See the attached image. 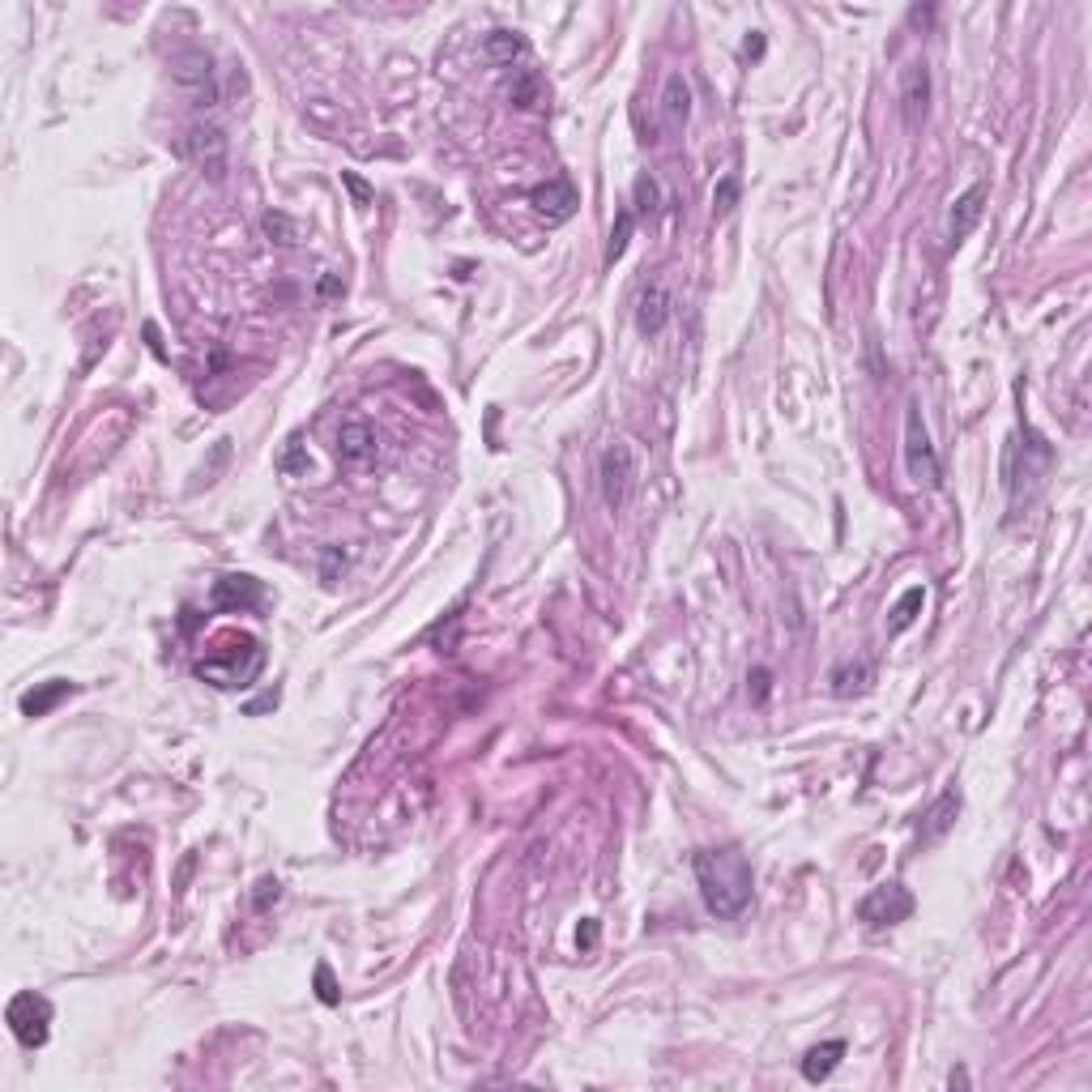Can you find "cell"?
I'll use <instances>...</instances> for the list:
<instances>
[{"instance_id": "cell-1", "label": "cell", "mask_w": 1092, "mask_h": 1092, "mask_svg": "<svg viewBox=\"0 0 1092 1092\" xmlns=\"http://www.w3.org/2000/svg\"><path fill=\"white\" fill-rule=\"evenodd\" d=\"M696 879L709 913L717 918H738L751 905V862L738 849H704L696 854Z\"/></svg>"}, {"instance_id": "cell-2", "label": "cell", "mask_w": 1092, "mask_h": 1092, "mask_svg": "<svg viewBox=\"0 0 1092 1092\" xmlns=\"http://www.w3.org/2000/svg\"><path fill=\"white\" fill-rule=\"evenodd\" d=\"M261 666H265L261 640L244 636V632H227V636H218L214 649L197 662V674H201L205 683H214V687H222V692H231V687H248L256 674H261Z\"/></svg>"}, {"instance_id": "cell-3", "label": "cell", "mask_w": 1092, "mask_h": 1092, "mask_svg": "<svg viewBox=\"0 0 1092 1092\" xmlns=\"http://www.w3.org/2000/svg\"><path fill=\"white\" fill-rule=\"evenodd\" d=\"M5 1020H9L13 1037H18L22 1046H43L47 1029H52V1003H47L43 994H35V990H22V994H13V999H9Z\"/></svg>"}, {"instance_id": "cell-4", "label": "cell", "mask_w": 1092, "mask_h": 1092, "mask_svg": "<svg viewBox=\"0 0 1092 1092\" xmlns=\"http://www.w3.org/2000/svg\"><path fill=\"white\" fill-rule=\"evenodd\" d=\"M598 478H602V500L610 512H619L623 504H628V495H632V478H636V465H632V448L615 440V444H606V453L598 461Z\"/></svg>"}, {"instance_id": "cell-5", "label": "cell", "mask_w": 1092, "mask_h": 1092, "mask_svg": "<svg viewBox=\"0 0 1092 1092\" xmlns=\"http://www.w3.org/2000/svg\"><path fill=\"white\" fill-rule=\"evenodd\" d=\"M905 461H909V474L918 478L926 487H939V457H935V444L926 436V423H922V410L909 406L905 410Z\"/></svg>"}, {"instance_id": "cell-6", "label": "cell", "mask_w": 1092, "mask_h": 1092, "mask_svg": "<svg viewBox=\"0 0 1092 1092\" xmlns=\"http://www.w3.org/2000/svg\"><path fill=\"white\" fill-rule=\"evenodd\" d=\"M913 913V896L901 888V883H883V888H871L862 896L858 905V918L866 926H892V922H905Z\"/></svg>"}, {"instance_id": "cell-7", "label": "cell", "mask_w": 1092, "mask_h": 1092, "mask_svg": "<svg viewBox=\"0 0 1092 1092\" xmlns=\"http://www.w3.org/2000/svg\"><path fill=\"white\" fill-rule=\"evenodd\" d=\"M175 82H180L184 90L197 94V103H214V64L205 52H184V56H175Z\"/></svg>"}, {"instance_id": "cell-8", "label": "cell", "mask_w": 1092, "mask_h": 1092, "mask_svg": "<svg viewBox=\"0 0 1092 1092\" xmlns=\"http://www.w3.org/2000/svg\"><path fill=\"white\" fill-rule=\"evenodd\" d=\"M529 205H534L546 222H568L576 214V188L568 180H546L529 192Z\"/></svg>"}, {"instance_id": "cell-9", "label": "cell", "mask_w": 1092, "mask_h": 1092, "mask_svg": "<svg viewBox=\"0 0 1092 1092\" xmlns=\"http://www.w3.org/2000/svg\"><path fill=\"white\" fill-rule=\"evenodd\" d=\"M901 111L909 128H922L926 111H930V69L926 64H909L905 82H901Z\"/></svg>"}, {"instance_id": "cell-10", "label": "cell", "mask_w": 1092, "mask_h": 1092, "mask_svg": "<svg viewBox=\"0 0 1092 1092\" xmlns=\"http://www.w3.org/2000/svg\"><path fill=\"white\" fill-rule=\"evenodd\" d=\"M376 448H380L376 431L363 419H350V423H342V431H337V461L342 465H367L376 457Z\"/></svg>"}, {"instance_id": "cell-11", "label": "cell", "mask_w": 1092, "mask_h": 1092, "mask_svg": "<svg viewBox=\"0 0 1092 1092\" xmlns=\"http://www.w3.org/2000/svg\"><path fill=\"white\" fill-rule=\"evenodd\" d=\"M982 210H986V184L977 180L973 188H965L956 197V205H952V218H947V239H952V244H960V239H969V231L977 227V218H982Z\"/></svg>"}, {"instance_id": "cell-12", "label": "cell", "mask_w": 1092, "mask_h": 1092, "mask_svg": "<svg viewBox=\"0 0 1092 1092\" xmlns=\"http://www.w3.org/2000/svg\"><path fill=\"white\" fill-rule=\"evenodd\" d=\"M261 602H265V589H261V581H252V576H222L214 585L218 610H256Z\"/></svg>"}, {"instance_id": "cell-13", "label": "cell", "mask_w": 1092, "mask_h": 1092, "mask_svg": "<svg viewBox=\"0 0 1092 1092\" xmlns=\"http://www.w3.org/2000/svg\"><path fill=\"white\" fill-rule=\"evenodd\" d=\"M666 320H670V299H666V291L662 286H645V291H640V303H636V329L645 333V337H653V333H662L666 329Z\"/></svg>"}, {"instance_id": "cell-14", "label": "cell", "mask_w": 1092, "mask_h": 1092, "mask_svg": "<svg viewBox=\"0 0 1092 1092\" xmlns=\"http://www.w3.org/2000/svg\"><path fill=\"white\" fill-rule=\"evenodd\" d=\"M184 154L197 158V163H205V167H222V154H227V137H222L218 128H192V133L184 137Z\"/></svg>"}, {"instance_id": "cell-15", "label": "cell", "mask_w": 1092, "mask_h": 1092, "mask_svg": "<svg viewBox=\"0 0 1092 1092\" xmlns=\"http://www.w3.org/2000/svg\"><path fill=\"white\" fill-rule=\"evenodd\" d=\"M504 94H508V103L521 107V111H534V107H542V99H546V94H542V77H538L534 69H512Z\"/></svg>"}, {"instance_id": "cell-16", "label": "cell", "mask_w": 1092, "mask_h": 1092, "mask_svg": "<svg viewBox=\"0 0 1092 1092\" xmlns=\"http://www.w3.org/2000/svg\"><path fill=\"white\" fill-rule=\"evenodd\" d=\"M841 1058H845V1041H824V1046H815L807 1058H802V1075H807L811 1084H819L841 1067Z\"/></svg>"}, {"instance_id": "cell-17", "label": "cell", "mask_w": 1092, "mask_h": 1092, "mask_svg": "<svg viewBox=\"0 0 1092 1092\" xmlns=\"http://www.w3.org/2000/svg\"><path fill=\"white\" fill-rule=\"evenodd\" d=\"M64 696H73V687L64 683V679H52V683H43L39 692H26L22 696V713L26 717H43V713H52Z\"/></svg>"}, {"instance_id": "cell-18", "label": "cell", "mask_w": 1092, "mask_h": 1092, "mask_svg": "<svg viewBox=\"0 0 1092 1092\" xmlns=\"http://www.w3.org/2000/svg\"><path fill=\"white\" fill-rule=\"evenodd\" d=\"M687 116H692V90H687L683 73H670L666 77V120L679 128V124H687Z\"/></svg>"}, {"instance_id": "cell-19", "label": "cell", "mask_w": 1092, "mask_h": 1092, "mask_svg": "<svg viewBox=\"0 0 1092 1092\" xmlns=\"http://www.w3.org/2000/svg\"><path fill=\"white\" fill-rule=\"evenodd\" d=\"M956 811H960V794L956 790H947L935 807H930V824H926V832H922V841H935V837H943L947 828H952V819H956Z\"/></svg>"}, {"instance_id": "cell-20", "label": "cell", "mask_w": 1092, "mask_h": 1092, "mask_svg": "<svg viewBox=\"0 0 1092 1092\" xmlns=\"http://www.w3.org/2000/svg\"><path fill=\"white\" fill-rule=\"evenodd\" d=\"M483 47H487V60H495V64H512V60L525 52V39L512 35V30H491Z\"/></svg>"}, {"instance_id": "cell-21", "label": "cell", "mask_w": 1092, "mask_h": 1092, "mask_svg": "<svg viewBox=\"0 0 1092 1092\" xmlns=\"http://www.w3.org/2000/svg\"><path fill=\"white\" fill-rule=\"evenodd\" d=\"M922 602H926V589L922 585H913V589H905V598L892 606V619H888V632H905L913 619H918V610H922Z\"/></svg>"}, {"instance_id": "cell-22", "label": "cell", "mask_w": 1092, "mask_h": 1092, "mask_svg": "<svg viewBox=\"0 0 1092 1092\" xmlns=\"http://www.w3.org/2000/svg\"><path fill=\"white\" fill-rule=\"evenodd\" d=\"M657 201H662V192H657V180L653 175H640L636 180V214H657Z\"/></svg>"}, {"instance_id": "cell-23", "label": "cell", "mask_w": 1092, "mask_h": 1092, "mask_svg": "<svg viewBox=\"0 0 1092 1092\" xmlns=\"http://www.w3.org/2000/svg\"><path fill=\"white\" fill-rule=\"evenodd\" d=\"M265 235L278 239V244H295V239H299V227H295V222L286 218V214L273 210V214H265Z\"/></svg>"}, {"instance_id": "cell-24", "label": "cell", "mask_w": 1092, "mask_h": 1092, "mask_svg": "<svg viewBox=\"0 0 1092 1092\" xmlns=\"http://www.w3.org/2000/svg\"><path fill=\"white\" fill-rule=\"evenodd\" d=\"M628 239H632V210H623V214H619V227H615V235H610L606 261H619L623 248H628Z\"/></svg>"}, {"instance_id": "cell-25", "label": "cell", "mask_w": 1092, "mask_h": 1092, "mask_svg": "<svg viewBox=\"0 0 1092 1092\" xmlns=\"http://www.w3.org/2000/svg\"><path fill=\"white\" fill-rule=\"evenodd\" d=\"M734 197H738V184L734 180H721V188L713 192V210L717 214H730L734 210Z\"/></svg>"}, {"instance_id": "cell-26", "label": "cell", "mask_w": 1092, "mask_h": 1092, "mask_svg": "<svg viewBox=\"0 0 1092 1092\" xmlns=\"http://www.w3.org/2000/svg\"><path fill=\"white\" fill-rule=\"evenodd\" d=\"M278 465H282L286 474H295V470H303V465H308V461H303V453H299V440H291V448H286V457H282Z\"/></svg>"}, {"instance_id": "cell-27", "label": "cell", "mask_w": 1092, "mask_h": 1092, "mask_svg": "<svg viewBox=\"0 0 1092 1092\" xmlns=\"http://www.w3.org/2000/svg\"><path fill=\"white\" fill-rule=\"evenodd\" d=\"M316 986H320V999H325V1003H337V990H333L329 969H316Z\"/></svg>"}, {"instance_id": "cell-28", "label": "cell", "mask_w": 1092, "mask_h": 1092, "mask_svg": "<svg viewBox=\"0 0 1092 1092\" xmlns=\"http://www.w3.org/2000/svg\"><path fill=\"white\" fill-rule=\"evenodd\" d=\"M269 901H278V879H265L261 892H256V909H265Z\"/></svg>"}, {"instance_id": "cell-29", "label": "cell", "mask_w": 1092, "mask_h": 1092, "mask_svg": "<svg viewBox=\"0 0 1092 1092\" xmlns=\"http://www.w3.org/2000/svg\"><path fill=\"white\" fill-rule=\"evenodd\" d=\"M598 943V922H585V930H581V947H593Z\"/></svg>"}, {"instance_id": "cell-30", "label": "cell", "mask_w": 1092, "mask_h": 1092, "mask_svg": "<svg viewBox=\"0 0 1092 1092\" xmlns=\"http://www.w3.org/2000/svg\"><path fill=\"white\" fill-rule=\"evenodd\" d=\"M764 692H768V670H756V696L764 700Z\"/></svg>"}, {"instance_id": "cell-31", "label": "cell", "mask_w": 1092, "mask_h": 1092, "mask_svg": "<svg viewBox=\"0 0 1092 1092\" xmlns=\"http://www.w3.org/2000/svg\"><path fill=\"white\" fill-rule=\"evenodd\" d=\"M764 52V39L756 35V39H747V56H760Z\"/></svg>"}]
</instances>
